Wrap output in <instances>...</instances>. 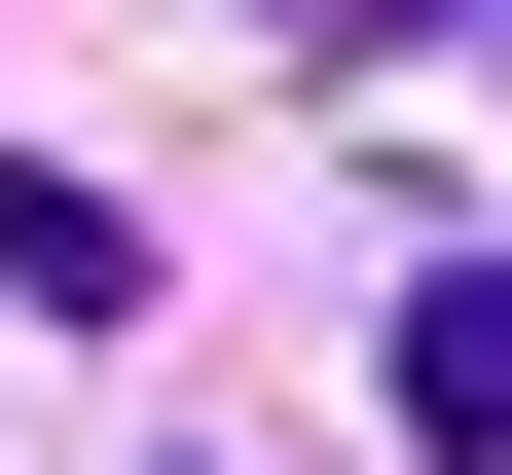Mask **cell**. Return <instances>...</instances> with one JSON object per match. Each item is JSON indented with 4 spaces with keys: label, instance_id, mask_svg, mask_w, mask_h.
I'll use <instances>...</instances> for the list:
<instances>
[{
    "label": "cell",
    "instance_id": "obj_1",
    "mask_svg": "<svg viewBox=\"0 0 512 475\" xmlns=\"http://www.w3.org/2000/svg\"><path fill=\"white\" fill-rule=\"evenodd\" d=\"M403 439H476V475H512V256H439V293H403Z\"/></svg>",
    "mask_w": 512,
    "mask_h": 475
},
{
    "label": "cell",
    "instance_id": "obj_2",
    "mask_svg": "<svg viewBox=\"0 0 512 475\" xmlns=\"http://www.w3.org/2000/svg\"><path fill=\"white\" fill-rule=\"evenodd\" d=\"M330 37H403V0H330Z\"/></svg>",
    "mask_w": 512,
    "mask_h": 475
}]
</instances>
